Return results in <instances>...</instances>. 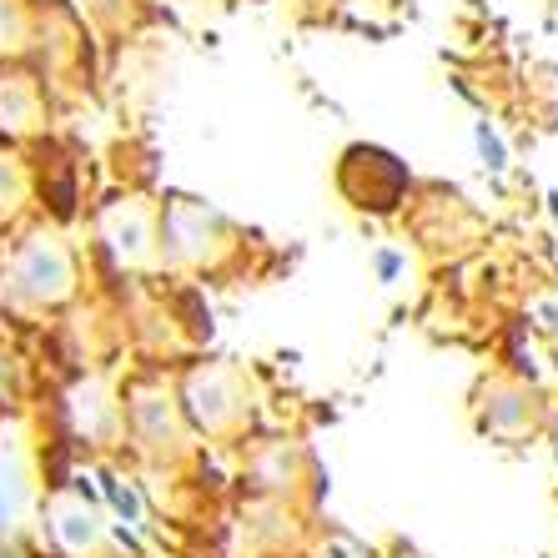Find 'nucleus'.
<instances>
[{
    "label": "nucleus",
    "instance_id": "obj_1",
    "mask_svg": "<svg viewBox=\"0 0 558 558\" xmlns=\"http://www.w3.org/2000/svg\"><path fill=\"white\" fill-rule=\"evenodd\" d=\"M71 282H76L71 252L56 236H31L26 247L11 257V292L21 302H36V307L61 302V298H71Z\"/></svg>",
    "mask_w": 558,
    "mask_h": 558
},
{
    "label": "nucleus",
    "instance_id": "obj_2",
    "mask_svg": "<svg viewBox=\"0 0 558 558\" xmlns=\"http://www.w3.org/2000/svg\"><path fill=\"white\" fill-rule=\"evenodd\" d=\"M377 272H383V282H392V277H398V257L383 252V257H377Z\"/></svg>",
    "mask_w": 558,
    "mask_h": 558
},
{
    "label": "nucleus",
    "instance_id": "obj_3",
    "mask_svg": "<svg viewBox=\"0 0 558 558\" xmlns=\"http://www.w3.org/2000/svg\"><path fill=\"white\" fill-rule=\"evenodd\" d=\"M11 523V504H5V488H0V529Z\"/></svg>",
    "mask_w": 558,
    "mask_h": 558
}]
</instances>
